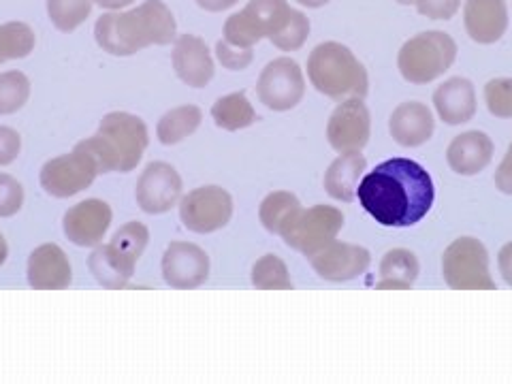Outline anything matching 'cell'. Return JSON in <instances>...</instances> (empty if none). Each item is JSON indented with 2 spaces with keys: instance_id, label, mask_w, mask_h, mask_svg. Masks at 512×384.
I'll list each match as a JSON object with an SVG mask.
<instances>
[{
  "instance_id": "6da1fadb",
  "label": "cell",
  "mask_w": 512,
  "mask_h": 384,
  "mask_svg": "<svg viewBox=\"0 0 512 384\" xmlns=\"http://www.w3.org/2000/svg\"><path fill=\"white\" fill-rule=\"evenodd\" d=\"M357 197L376 222L404 229L429 214L436 201V188L425 167L410 158H391L365 175Z\"/></svg>"
},
{
  "instance_id": "7a4b0ae2",
  "label": "cell",
  "mask_w": 512,
  "mask_h": 384,
  "mask_svg": "<svg viewBox=\"0 0 512 384\" xmlns=\"http://www.w3.org/2000/svg\"><path fill=\"white\" fill-rule=\"evenodd\" d=\"M178 24L163 0H146L137 9L105 13L94 24V37L111 56H133L150 45L175 39Z\"/></svg>"
},
{
  "instance_id": "3957f363",
  "label": "cell",
  "mask_w": 512,
  "mask_h": 384,
  "mask_svg": "<svg viewBox=\"0 0 512 384\" xmlns=\"http://www.w3.org/2000/svg\"><path fill=\"white\" fill-rule=\"evenodd\" d=\"M99 163L101 173H131L148 150V126L141 118L114 111L99 124L94 137L79 141Z\"/></svg>"
},
{
  "instance_id": "277c9868",
  "label": "cell",
  "mask_w": 512,
  "mask_h": 384,
  "mask_svg": "<svg viewBox=\"0 0 512 384\" xmlns=\"http://www.w3.org/2000/svg\"><path fill=\"white\" fill-rule=\"evenodd\" d=\"M308 77L320 94L340 103L352 96L365 99L370 90V77L361 60L338 41H325L314 47L308 58Z\"/></svg>"
},
{
  "instance_id": "5b68a950",
  "label": "cell",
  "mask_w": 512,
  "mask_h": 384,
  "mask_svg": "<svg viewBox=\"0 0 512 384\" xmlns=\"http://www.w3.org/2000/svg\"><path fill=\"white\" fill-rule=\"evenodd\" d=\"M150 231L146 224L128 222L109 244L99 246L90 254L92 276L105 288H122L135 274V263L148 246Z\"/></svg>"
},
{
  "instance_id": "8992f818",
  "label": "cell",
  "mask_w": 512,
  "mask_h": 384,
  "mask_svg": "<svg viewBox=\"0 0 512 384\" xmlns=\"http://www.w3.org/2000/svg\"><path fill=\"white\" fill-rule=\"evenodd\" d=\"M457 43L440 30H427L408 39L397 56V67L410 84L423 86L436 82L455 64Z\"/></svg>"
},
{
  "instance_id": "52a82bcc",
  "label": "cell",
  "mask_w": 512,
  "mask_h": 384,
  "mask_svg": "<svg viewBox=\"0 0 512 384\" xmlns=\"http://www.w3.org/2000/svg\"><path fill=\"white\" fill-rule=\"evenodd\" d=\"M286 0H250L224 22V41L237 47H254L261 39L276 37L293 18Z\"/></svg>"
},
{
  "instance_id": "ba28073f",
  "label": "cell",
  "mask_w": 512,
  "mask_h": 384,
  "mask_svg": "<svg viewBox=\"0 0 512 384\" xmlns=\"http://www.w3.org/2000/svg\"><path fill=\"white\" fill-rule=\"evenodd\" d=\"M344 227V214L333 205H314L308 210H297L291 218L284 222L280 231L284 244L303 256H314L331 244L335 235Z\"/></svg>"
},
{
  "instance_id": "9c48e42d",
  "label": "cell",
  "mask_w": 512,
  "mask_h": 384,
  "mask_svg": "<svg viewBox=\"0 0 512 384\" xmlns=\"http://www.w3.org/2000/svg\"><path fill=\"white\" fill-rule=\"evenodd\" d=\"M442 276L455 291H493L489 252L474 237H459L442 256Z\"/></svg>"
},
{
  "instance_id": "30bf717a",
  "label": "cell",
  "mask_w": 512,
  "mask_h": 384,
  "mask_svg": "<svg viewBox=\"0 0 512 384\" xmlns=\"http://www.w3.org/2000/svg\"><path fill=\"white\" fill-rule=\"evenodd\" d=\"M99 173L101 169L94 156L82 143H77L71 154L47 160L41 169L39 182L47 195L56 199H69L77 195V192L90 188Z\"/></svg>"
},
{
  "instance_id": "8fae6325",
  "label": "cell",
  "mask_w": 512,
  "mask_h": 384,
  "mask_svg": "<svg viewBox=\"0 0 512 384\" xmlns=\"http://www.w3.org/2000/svg\"><path fill=\"white\" fill-rule=\"evenodd\" d=\"M233 216V199L220 186H201L190 190L180 201V218L188 231L201 235L227 227Z\"/></svg>"
},
{
  "instance_id": "7c38bea8",
  "label": "cell",
  "mask_w": 512,
  "mask_h": 384,
  "mask_svg": "<svg viewBox=\"0 0 512 384\" xmlns=\"http://www.w3.org/2000/svg\"><path fill=\"white\" fill-rule=\"evenodd\" d=\"M256 94L265 107L274 111H288L301 103L306 94V82L299 62L293 58H276L263 69Z\"/></svg>"
},
{
  "instance_id": "4fadbf2b",
  "label": "cell",
  "mask_w": 512,
  "mask_h": 384,
  "mask_svg": "<svg viewBox=\"0 0 512 384\" xmlns=\"http://www.w3.org/2000/svg\"><path fill=\"white\" fill-rule=\"evenodd\" d=\"M370 133V109L359 96H352V99H346L335 107L327 124V139L338 154L361 152L370 141Z\"/></svg>"
},
{
  "instance_id": "5bb4252c",
  "label": "cell",
  "mask_w": 512,
  "mask_h": 384,
  "mask_svg": "<svg viewBox=\"0 0 512 384\" xmlns=\"http://www.w3.org/2000/svg\"><path fill=\"white\" fill-rule=\"evenodd\" d=\"M182 178L169 163H150L139 175L135 197L146 214H165L180 201Z\"/></svg>"
},
{
  "instance_id": "9a60e30c",
  "label": "cell",
  "mask_w": 512,
  "mask_h": 384,
  "mask_svg": "<svg viewBox=\"0 0 512 384\" xmlns=\"http://www.w3.org/2000/svg\"><path fill=\"white\" fill-rule=\"evenodd\" d=\"M163 278L171 288H199L210 278V256L199 246L173 242L163 256Z\"/></svg>"
},
{
  "instance_id": "2e32d148",
  "label": "cell",
  "mask_w": 512,
  "mask_h": 384,
  "mask_svg": "<svg viewBox=\"0 0 512 384\" xmlns=\"http://www.w3.org/2000/svg\"><path fill=\"white\" fill-rule=\"evenodd\" d=\"M316 274L329 282H348L363 276L372 263V256L365 248L355 244L333 242L310 256Z\"/></svg>"
},
{
  "instance_id": "e0dca14e",
  "label": "cell",
  "mask_w": 512,
  "mask_h": 384,
  "mask_svg": "<svg viewBox=\"0 0 512 384\" xmlns=\"http://www.w3.org/2000/svg\"><path fill=\"white\" fill-rule=\"evenodd\" d=\"M111 224V207L101 199H88L73 205L64 214V235L75 246H99Z\"/></svg>"
},
{
  "instance_id": "ac0fdd59",
  "label": "cell",
  "mask_w": 512,
  "mask_h": 384,
  "mask_svg": "<svg viewBox=\"0 0 512 384\" xmlns=\"http://www.w3.org/2000/svg\"><path fill=\"white\" fill-rule=\"evenodd\" d=\"M173 69L190 88H205L214 77L210 47L197 35H182L173 45Z\"/></svg>"
},
{
  "instance_id": "d6986e66",
  "label": "cell",
  "mask_w": 512,
  "mask_h": 384,
  "mask_svg": "<svg viewBox=\"0 0 512 384\" xmlns=\"http://www.w3.org/2000/svg\"><path fill=\"white\" fill-rule=\"evenodd\" d=\"M73 280L67 254L56 244L35 248L28 259V284L35 291H62Z\"/></svg>"
},
{
  "instance_id": "ffe728a7",
  "label": "cell",
  "mask_w": 512,
  "mask_h": 384,
  "mask_svg": "<svg viewBox=\"0 0 512 384\" xmlns=\"http://www.w3.org/2000/svg\"><path fill=\"white\" fill-rule=\"evenodd\" d=\"M463 24L472 41L491 45L504 37L508 30L506 0H466L463 5Z\"/></svg>"
},
{
  "instance_id": "44dd1931",
  "label": "cell",
  "mask_w": 512,
  "mask_h": 384,
  "mask_svg": "<svg viewBox=\"0 0 512 384\" xmlns=\"http://www.w3.org/2000/svg\"><path fill=\"white\" fill-rule=\"evenodd\" d=\"M391 137L404 148H419L434 137L436 122L427 105L408 101L399 105L389 120Z\"/></svg>"
},
{
  "instance_id": "7402d4cb",
  "label": "cell",
  "mask_w": 512,
  "mask_h": 384,
  "mask_svg": "<svg viewBox=\"0 0 512 384\" xmlns=\"http://www.w3.org/2000/svg\"><path fill=\"white\" fill-rule=\"evenodd\" d=\"M434 107L448 126L466 124L476 116V90L470 79L451 77L434 92Z\"/></svg>"
},
{
  "instance_id": "603a6c76",
  "label": "cell",
  "mask_w": 512,
  "mask_h": 384,
  "mask_svg": "<svg viewBox=\"0 0 512 384\" xmlns=\"http://www.w3.org/2000/svg\"><path fill=\"white\" fill-rule=\"evenodd\" d=\"M493 141L483 131H468L457 135L446 150L448 167L459 175H476L489 167L493 158Z\"/></svg>"
},
{
  "instance_id": "cb8c5ba5",
  "label": "cell",
  "mask_w": 512,
  "mask_h": 384,
  "mask_svg": "<svg viewBox=\"0 0 512 384\" xmlns=\"http://www.w3.org/2000/svg\"><path fill=\"white\" fill-rule=\"evenodd\" d=\"M365 167H367V160L361 152L340 154L325 173L327 195L344 203L355 201Z\"/></svg>"
},
{
  "instance_id": "d4e9b609",
  "label": "cell",
  "mask_w": 512,
  "mask_h": 384,
  "mask_svg": "<svg viewBox=\"0 0 512 384\" xmlns=\"http://www.w3.org/2000/svg\"><path fill=\"white\" fill-rule=\"evenodd\" d=\"M419 269V259L410 250H389L380 263V280L376 288H412L419 278Z\"/></svg>"
},
{
  "instance_id": "484cf974",
  "label": "cell",
  "mask_w": 512,
  "mask_h": 384,
  "mask_svg": "<svg viewBox=\"0 0 512 384\" xmlns=\"http://www.w3.org/2000/svg\"><path fill=\"white\" fill-rule=\"evenodd\" d=\"M203 111L197 105H182L175 107L158 120L156 135L163 146H173V143H180L182 139L197 133L201 126Z\"/></svg>"
},
{
  "instance_id": "4316f807",
  "label": "cell",
  "mask_w": 512,
  "mask_h": 384,
  "mask_svg": "<svg viewBox=\"0 0 512 384\" xmlns=\"http://www.w3.org/2000/svg\"><path fill=\"white\" fill-rule=\"evenodd\" d=\"M212 118L222 131H242L256 122V111L244 92H233L222 96L212 107Z\"/></svg>"
},
{
  "instance_id": "83f0119b",
  "label": "cell",
  "mask_w": 512,
  "mask_h": 384,
  "mask_svg": "<svg viewBox=\"0 0 512 384\" xmlns=\"http://www.w3.org/2000/svg\"><path fill=\"white\" fill-rule=\"evenodd\" d=\"M297 210H301V203L293 195V192L276 190V192H271V195H267L263 199L261 210H259V218L263 222V227L271 235H280L284 222L291 218Z\"/></svg>"
},
{
  "instance_id": "f1b7e54d",
  "label": "cell",
  "mask_w": 512,
  "mask_h": 384,
  "mask_svg": "<svg viewBox=\"0 0 512 384\" xmlns=\"http://www.w3.org/2000/svg\"><path fill=\"white\" fill-rule=\"evenodd\" d=\"M32 50H35V32L28 24H0V64L15 58H26Z\"/></svg>"
},
{
  "instance_id": "f546056e",
  "label": "cell",
  "mask_w": 512,
  "mask_h": 384,
  "mask_svg": "<svg viewBox=\"0 0 512 384\" xmlns=\"http://www.w3.org/2000/svg\"><path fill=\"white\" fill-rule=\"evenodd\" d=\"M252 284L261 291H288L293 288L291 274H288L286 263L276 254H265L252 267Z\"/></svg>"
},
{
  "instance_id": "4dcf8cb0",
  "label": "cell",
  "mask_w": 512,
  "mask_h": 384,
  "mask_svg": "<svg viewBox=\"0 0 512 384\" xmlns=\"http://www.w3.org/2000/svg\"><path fill=\"white\" fill-rule=\"evenodd\" d=\"M92 13V0H47V15L60 32H73Z\"/></svg>"
},
{
  "instance_id": "1f68e13d",
  "label": "cell",
  "mask_w": 512,
  "mask_h": 384,
  "mask_svg": "<svg viewBox=\"0 0 512 384\" xmlns=\"http://www.w3.org/2000/svg\"><path fill=\"white\" fill-rule=\"evenodd\" d=\"M30 96V82L22 71L0 73V116L15 114Z\"/></svg>"
},
{
  "instance_id": "d6a6232c",
  "label": "cell",
  "mask_w": 512,
  "mask_h": 384,
  "mask_svg": "<svg viewBox=\"0 0 512 384\" xmlns=\"http://www.w3.org/2000/svg\"><path fill=\"white\" fill-rule=\"evenodd\" d=\"M310 37V20L306 13L301 11H293V18L288 22L276 37H271L269 41L274 43V47L282 52H297L303 47V43L308 41Z\"/></svg>"
},
{
  "instance_id": "836d02e7",
  "label": "cell",
  "mask_w": 512,
  "mask_h": 384,
  "mask_svg": "<svg viewBox=\"0 0 512 384\" xmlns=\"http://www.w3.org/2000/svg\"><path fill=\"white\" fill-rule=\"evenodd\" d=\"M485 101L491 116L510 120L512 118V79H491L485 86Z\"/></svg>"
},
{
  "instance_id": "e575fe53",
  "label": "cell",
  "mask_w": 512,
  "mask_h": 384,
  "mask_svg": "<svg viewBox=\"0 0 512 384\" xmlns=\"http://www.w3.org/2000/svg\"><path fill=\"white\" fill-rule=\"evenodd\" d=\"M24 205V188L13 175L0 173V218L15 216Z\"/></svg>"
},
{
  "instance_id": "d590c367",
  "label": "cell",
  "mask_w": 512,
  "mask_h": 384,
  "mask_svg": "<svg viewBox=\"0 0 512 384\" xmlns=\"http://www.w3.org/2000/svg\"><path fill=\"white\" fill-rule=\"evenodd\" d=\"M216 56L224 69L229 71H244L254 60V47H237L224 39L216 43Z\"/></svg>"
},
{
  "instance_id": "8d00e7d4",
  "label": "cell",
  "mask_w": 512,
  "mask_h": 384,
  "mask_svg": "<svg viewBox=\"0 0 512 384\" xmlns=\"http://www.w3.org/2000/svg\"><path fill=\"white\" fill-rule=\"evenodd\" d=\"M416 9L429 20H451L461 7V0H414Z\"/></svg>"
},
{
  "instance_id": "74e56055",
  "label": "cell",
  "mask_w": 512,
  "mask_h": 384,
  "mask_svg": "<svg viewBox=\"0 0 512 384\" xmlns=\"http://www.w3.org/2000/svg\"><path fill=\"white\" fill-rule=\"evenodd\" d=\"M22 139L9 126H0V167L11 165L20 156Z\"/></svg>"
},
{
  "instance_id": "f35d334b",
  "label": "cell",
  "mask_w": 512,
  "mask_h": 384,
  "mask_svg": "<svg viewBox=\"0 0 512 384\" xmlns=\"http://www.w3.org/2000/svg\"><path fill=\"white\" fill-rule=\"evenodd\" d=\"M495 186H498V190L504 192V195L512 197V146L506 152L498 171H495Z\"/></svg>"
},
{
  "instance_id": "ab89813d",
  "label": "cell",
  "mask_w": 512,
  "mask_h": 384,
  "mask_svg": "<svg viewBox=\"0 0 512 384\" xmlns=\"http://www.w3.org/2000/svg\"><path fill=\"white\" fill-rule=\"evenodd\" d=\"M498 265H500V274L508 286H512V242L502 246L498 254Z\"/></svg>"
},
{
  "instance_id": "60d3db41",
  "label": "cell",
  "mask_w": 512,
  "mask_h": 384,
  "mask_svg": "<svg viewBox=\"0 0 512 384\" xmlns=\"http://www.w3.org/2000/svg\"><path fill=\"white\" fill-rule=\"evenodd\" d=\"M195 3H197L201 9H205V11L218 13V11H227V9L235 7V5L239 3V0H195Z\"/></svg>"
},
{
  "instance_id": "b9f144b4",
  "label": "cell",
  "mask_w": 512,
  "mask_h": 384,
  "mask_svg": "<svg viewBox=\"0 0 512 384\" xmlns=\"http://www.w3.org/2000/svg\"><path fill=\"white\" fill-rule=\"evenodd\" d=\"M96 5H101L103 9H109V11H116V9H124L128 5H133L135 0H94Z\"/></svg>"
},
{
  "instance_id": "7bdbcfd3",
  "label": "cell",
  "mask_w": 512,
  "mask_h": 384,
  "mask_svg": "<svg viewBox=\"0 0 512 384\" xmlns=\"http://www.w3.org/2000/svg\"><path fill=\"white\" fill-rule=\"evenodd\" d=\"M297 3L303 7H310V9H318V7H325L329 0H297Z\"/></svg>"
},
{
  "instance_id": "ee69618b",
  "label": "cell",
  "mask_w": 512,
  "mask_h": 384,
  "mask_svg": "<svg viewBox=\"0 0 512 384\" xmlns=\"http://www.w3.org/2000/svg\"><path fill=\"white\" fill-rule=\"evenodd\" d=\"M7 254H9V246H7V239L0 233V265L7 261Z\"/></svg>"
},
{
  "instance_id": "f6af8a7d",
  "label": "cell",
  "mask_w": 512,
  "mask_h": 384,
  "mask_svg": "<svg viewBox=\"0 0 512 384\" xmlns=\"http://www.w3.org/2000/svg\"><path fill=\"white\" fill-rule=\"evenodd\" d=\"M397 3H399V5H412L414 0H397Z\"/></svg>"
}]
</instances>
